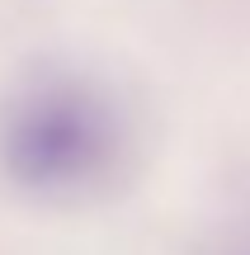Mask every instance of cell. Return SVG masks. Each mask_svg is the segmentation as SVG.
<instances>
[{"instance_id":"7a4b0ae2","label":"cell","mask_w":250,"mask_h":255,"mask_svg":"<svg viewBox=\"0 0 250 255\" xmlns=\"http://www.w3.org/2000/svg\"><path fill=\"white\" fill-rule=\"evenodd\" d=\"M213 255H250V218H241V222H232V227L217 237V246H213Z\"/></svg>"},{"instance_id":"6da1fadb","label":"cell","mask_w":250,"mask_h":255,"mask_svg":"<svg viewBox=\"0 0 250 255\" xmlns=\"http://www.w3.org/2000/svg\"><path fill=\"white\" fill-rule=\"evenodd\" d=\"M137 132L109 85L43 71L0 100V175L43 203L113 194L132 170Z\"/></svg>"}]
</instances>
